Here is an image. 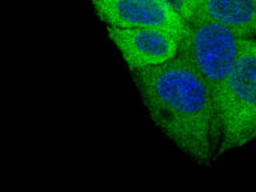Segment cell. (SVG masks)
<instances>
[{
    "label": "cell",
    "instance_id": "1",
    "mask_svg": "<svg viewBox=\"0 0 256 192\" xmlns=\"http://www.w3.org/2000/svg\"><path fill=\"white\" fill-rule=\"evenodd\" d=\"M131 74L150 119L166 139L198 166L219 159L215 100L183 51L168 63Z\"/></svg>",
    "mask_w": 256,
    "mask_h": 192
},
{
    "label": "cell",
    "instance_id": "2",
    "mask_svg": "<svg viewBox=\"0 0 256 192\" xmlns=\"http://www.w3.org/2000/svg\"><path fill=\"white\" fill-rule=\"evenodd\" d=\"M219 159L256 142V38L246 42L218 104Z\"/></svg>",
    "mask_w": 256,
    "mask_h": 192
},
{
    "label": "cell",
    "instance_id": "3",
    "mask_svg": "<svg viewBox=\"0 0 256 192\" xmlns=\"http://www.w3.org/2000/svg\"><path fill=\"white\" fill-rule=\"evenodd\" d=\"M186 23L182 51L203 78L218 108L223 86L250 38L200 15H194Z\"/></svg>",
    "mask_w": 256,
    "mask_h": 192
},
{
    "label": "cell",
    "instance_id": "4",
    "mask_svg": "<svg viewBox=\"0 0 256 192\" xmlns=\"http://www.w3.org/2000/svg\"><path fill=\"white\" fill-rule=\"evenodd\" d=\"M106 30L131 72L168 63L183 50V36L166 30L112 26H106Z\"/></svg>",
    "mask_w": 256,
    "mask_h": 192
},
{
    "label": "cell",
    "instance_id": "5",
    "mask_svg": "<svg viewBox=\"0 0 256 192\" xmlns=\"http://www.w3.org/2000/svg\"><path fill=\"white\" fill-rule=\"evenodd\" d=\"M106 26L159 28L184 35L187 23L163 0H90Z\"/></svg>",
    "mask_w": 256,
    "mask_h": 192
},
{
    "label": "cell",
    "instance_id": "6",
    "mask_svg": "<svg viewBox=\"0 0 256 192\" xmlns=\"http://www.w3.org/2000/svg\"><path fill=\"white\" fill-rule=\"evenodd\" d=\"M194 12L240 35L256 38V0H194Z\"/></svg>",
    "mask_w": 256,
    "mask_h": 192
},
{
    "label": "cell",
    "instance_id": "7",
    "mask_svg": "<svg viewBox=\"0 0 256 192\" xmlns=\"http://www.w3.org/2000/svg\"><path fill=\"white\" fill-rule=\"evenodd\" d=\"M170 7L179 14L186 22L194 16V0H163Z\"/></svg>",
    "mask_w": 256,
    "mask_h": 192
}]
</instances>
